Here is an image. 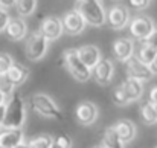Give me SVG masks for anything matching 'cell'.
Instances as JSON below:
<instances>
[{"label": "cell", "mask_w": 157, "mask_h": 148, "mask_svg": "<svg viewBox=\"0 0 157 148\" xmlns=\"http://www.w3.org/2000/svg\"><path fill=\"white\" fill-rule=\"evenodd\" d=\"M14 89H15V86H14V83L9 80V76H8L6 73H0V92H2L6 98H9V96L14 93Z\"/></svg>", "instance_id": "26"}, {"label": "cell", "mask_w": 157, "mask_h": 148, "mask_svg": "<svg viewBox=\"0 0 157 148\" xmlns=\"http://www.w3.org/2000/svg\"><path fill=\"white\" fill-rule=\"evenodd\" d=\"M125 70H127V75L128 78H134V80H139V81H150L153 78V70H151V66L144 63L142 60H139L137 55H133L130 60L125 61Z\"/></svg>", "instance_id": "7"}, {"label": "cell", "mask_w": 157, "mask_h": 148, "mask_svg": "<svg viewBox=\"0 0 157 148\" xmlns=\"http://www.w3.org/2000/svg\"><path fill=\"white\" fill-rule=\"evenodd\" d=\"M78 55L79 58L84 61V64L90 69H93L102 58H101V50L98 46L95 45H86V46H81L78 48Z\"/></svg>", "instance_id": "16"}, {"label": "cell", "mask_w": 157, "mask_h": 148, "mask_svg": "<svg viewBox=\"0 0 157 148\" xmlns=\"http://www.w3.org/2000/svg\"><path fill=\"white\" fill-rule=\"evenodd\" d=\"M0 131H2V130H0Z\"/></svg>", "instance_id": "39"}, {"label": "cell", "mask_w": 157, "mask_h": 148, "mask_svg": "<svg viewBox=\"0 0 157 148\" xmlns=\"http://www.w3.org/2000/svg\"><path fill=\"white\" fill-rule=\"evenodd\" d=\"M52 148H53V147H52Z\"/></svg>", "instance_id": "40"}, {"label": "cell", "mask_w": 157, "mask_h": 148, "mask_svg": "<svg viewBox=\"0 0 157 148\" xmlns=\"http://www.w3.org/2000/svg\"><path fill=\"white\" fill-rule=\"evenodd\" d=\"M63 26H64V32H67L69 35H78L86 29L87 21L84 20L82 14L78 9H73V11H69L64 15Z\"/></svg>", "instance_id": "9"}, {"label": "cell", "mask_w": 157, "mask_h": 148, "mask_svg": "<svg viewBox=\"0 0 157 148\" xmlns=\"http://www.w3.org/2000/svg\"><path fill=\"white\" fill-rule=\"evenodd\" d=\"M53 148H72V139L69 134L63 133L53 138Z\"/></svg>", "instance_id": "27"}, {"label": "cell", "mask_w": 157, "mask_h": 148, "mask_svg": "<svg viewBox=\"0 0 157 148\" xmlns=\"http://www.w3.org/2000/svg\"><path fill=\"white\" fill-rule=\"evenodd\" d=\"M9 21H11L9 12H8L5 8H2V6H0V32L6 31V28H8Z\"/></svg>", "instance_id": "29"}, {"label": "cell", "mask_w": 157, "mask_h": 148, "mask_svg": "<svg viewBox=\"0 0 157 148\" xmlns=\"http://www.w3.org/2000/svg\"><path fill=\"white\" fill-rule=\"evenodd\" d=\"M130 12L125 6H121V5H116V6H111L107 12V23L110 25V28L119 31V29H124L127 25H130Z\"/></svg>", "instance_id": "10"}, {"label": "cell", "mask_w": 157, "mask_h": 148, "mask_svg": "<svg viewBox=\"0 0 157 148\" xmlns=\"http://www.w3.org/2000/svg\"><path fill=\"white\" fill-rule=\"evenodd\" d=\"M128 31L131 37L144 41L156 31V28H154L153 18H150L148 15H136L134 18H131L128 25Z\"/></svg>", "instance_id": "6"}, {"label": "cell", "mask_w": 157, "mask_h": 148, "mask_svg": "<svg viewBox=\"0 0 157 148\" xmlns=\"http://www.w3.org/2000/svg\"><path fill=\"white\" fill-rule=\"evenodd\" d=\"M29 148H52L53 147V138L51 134H40L37 138H32L28 142Z\"/></svg>", "instance_id": "24"}, {"label": "cell", "mask_w": 157, "mask_h": 148, "mask_svg": "<svg viewBox=\"0 0 157 148\" xmlns=\"http://www.w3.org/2000/svg\"><path fill=\"white\" fill-rule=\"evenodd\" d=\"M93 148H104V147H102V145H101V147H93Z\"/></svg>", "instance_id": "38"}, {"label": "cell", "mask_w": 157, "mask_h": 148, "mask_svg": "<svg viewBox=\"0 0 157 148\" xmlns=\"http://www.w3.org/2000/svg\"><path fill=\"white\" fill-rule=\"evenodd\" d=\"M142 43H147V45H150V46H153V48H156L157 49V29L147 38V40H144Z\"/></svg>", "instance_id": "31"}, {"label": "cell", "mask_w": 157, "mask_h": 148, "mask_svg": "<svg viewBox=\"0 0 157 148\" xmlns=\"http://www.w3.org/2000/svg\"><path fill=\"white\" fill-rule=\"evenodd\" d=\"M15 148H29V145L23 142V144H20V145H17V147H15Z\"/></svg>", "instance_id": "37"}, {"label": "cell", "mask_w": 157, "mask_h": 148, "mask_svg": "<svg viewBox=\"0 0 157 148\" xmlns=\"http://www.w3.org/2000/svg\"><path fill=\"white\" fill-rule=\"evenodd\" d=\"M113 56L119 61H127L134 55V41L130 38H117L113 43Z\"/></svg>", "instance_id": "13"}, {"label": "cell", "mask_w": 157, "mask_h": 148, "mask_svg": "<svg viewBox=\"0 0 157 148\" xmlns=\"http://www.w3.org/2000/svg\"><path fill=\"white\" fill-rule=\"evenodd\" d=\"M12 64H14L12 56L6 52H0V73H6Z\"/></svg>", "instance_id": "28"}, {"label": "cell", "mask_w": 157, "mask_h": 148, "mask_svg": "<svg viewBox=\"0 0 157 148\" xmlns=\"http://www.w3.org/2000/svg\"><path fill=\"white\" fill-rule=\"evenodd\" d=\"M75 115H76V119H78L79 124L92 125L98 119V107L92 101H82L76 105Z\"/></svg>", "instance_id": "11"}, {"label": "cell", "mask_w": 157, "mask_h": 148, "mask_svg": "<svg viewBox=\"0 0 157 148\" xmlns=\"http://www.w3.org/2000/svg\"><path fill=\"white\" fill-rule=\"evenodd\" d=\"M76 9L82 14L84 20L90 26H102L107 20V12L99 0H78Z\"/></svg>", "instance_id": "3"}, {"label": "cell", "mask_w": 157, "mask_h": 148, "mask_svg": "<svg viewBox=\"0 0 157 148\" xmlns=\"http://www.w3.org/2000/svg\"><path fill=\"white\" fill-rule=\"evenodd\" d=\"M40 31L46 35V38L49 41H55L61 37L63 31H64V26H63V20L58 18V17H46L41 25H40Z\"/></svg>", "instance_id": "12"}, {"label": "cell", "mask_w": 157, "mask_h": 148, "mask_svg": "<svg viewBox=\"0 0 157 148\" xmlns=\"http://www.w3.org/2000/svg\"><path fill=\"white\" fill-rule=\"evenodd\" d=\"M140 118L145 124L153 125L157 122V105H154L151 101H147L140 105Z\"/></svg>", "instance_id": "21"}, {"label": "cell", "mask_w": 157, "mask_h": 148, "mask_svg": "<svg viewBox=\"0 0 157 148\" xmlns=\"http://www.w3.org/2000/svg\"><path fill=\"white\" fill-rule=\"evenodd\" d=\"M64 58V64L67 67V70L70 72V75L79 81V83H86L92 78V69L87 67L84 64V61L79 58L78 49H67L63 55Z\"/></svg>", "instance_id": "4"}, {"label": "cell", "mask_w": 157, "mask_h": 148, "mask_svg": "<svg viewBox=\"0 0 157 148\" xmlns=\"http://www.w3.org/2000/svg\"><path fill=\"white\" fill-rule=\"evenodd\" d=\"M15 9L20 14V17H29L37 9V0H17Z\"/></svg>", "instance_id": "22"}, {"label": "cell", "mask_w": 157, "mask_h": 148, "mask_svg": "<svg viewBox=\"0 0 157 148\" xmlns=\"http://www.w3.org/2000/svg\"><path fill=\"white\" fill-rule=\"evenodd\" d=\"M29 105L34 111H37L43 118L58 119V121L64 119V116H63L59 107L56 105V102L46 93H34L29 99Z\"/></svg>", "instance_id": "2"}, {"label": "cell", "mask_w": 157, "mask_h": 148, "mask_svg": "<svg viewBox=\"0 0 157 148\" xmlns=\"http://www.w3.org/2000/svg\"><path fill=\"white\" fill-rule=\"evenodd\" d=\"M111 98H113V102H114L116 105H127V104H130V98H128V95H127V92H125V89H124L122 84L117 86V87L113 90Z\"/></svg>", "instance_id": "25"}, {"label": "cell", "mask_w": 157, "mask_h": 148, "mask_svg": "<svg viewBox=\"0 0 157 148\" xmlns=\"http://www.w3.org/2000/svg\"><path fill=\"white\" fill-rule=\"evenodd\" d=\"M23 141L25 134L21 128H5L0 131V148H15Z\"/></svg>", "instance_id": "14"}, {"label": "cell", "mask_w": 157, "mask_h": 148, "mask_svg": "<svg viewBox=\"0 0 157 148\" xmlns=\"http://www.w3.org/2000/svg\"><path fill=\"white\" fill-rule=\"evenodd\" d=\"M102 147L104 148H125V142L117 136L113 127H108L102 134Z\"/></svg>", "instance_id": "20"}, {"label": "cell", "mask_w": 157, "mask_h": 148, "mask_svg": "<svg viewBox=\"0 0 157 148\" xmlns=\"http://www.w3.org/2000/svg\"><path fill=\"white\" fill-rule=\"evenodd\" d=\"M137 56H139V60H142L144 63L151 64V63L154 61V58L157 56V49L153 48V46H150V45H147V43H142V46L137 50Z\"/></svg>", "instance_id": "23"}, {"label": "cell", "mask_w": 157, "mask_h": 148, "mask_svg": "<svg viewBox=\"0 0 157 148\" xmlns=\"http://www.w3.org/2000/svg\"><path fill=\"white\" fill-rule=\"evenodd\" d=\"M6 75L9 76V80L14 83V86L17 87V86H21L26 80H28V76H29V69L28 67H25L23 64H20V63H14L12 66H11V69L6 72Z\"/></svg>", "instance_id": "19"}, {"label": "cell", "mask_w": 157, "mask_h": 148, "mask_svg": "<svg viewBox=\"0 0 157 148\" xmlns=\"http://www.w3.org/2000/svg\"><path fill=\"white\" fill-rule=\"evenodd\" d=\"M128 2H130L131 8H134L136 11H142V9L148 8L151 3V0H128Z\"/></svg>", "instance_id": "30"}, {"label": "cell", "mask_w": 157, "mask_h": 148, "mask_svg": "<svg viewBox=\"0 0 157 148\" xmlns=\"http://www.w3.org/2000/svg\"><path fill=\"white\" fill-rule=\"evenodd\" d=\"M113 76H114V64L108 58H102L92 69V78L101 86H108L111 83Z\"/></svg>", "instance_id": "8"}, {"label": "cell", "mask_w": 157, "mask_h": 148, "mask_svg": "<svg viewBox=\"0 0 157 148\" xmlns=\"http://www.w3.org/2000/svg\"><path fill=\"white\" fill-rule=\"evenodd\" d=\"M128 98H130V102L133 101H137V99L142 98L144 95V81H139V80H134V78H128L122 83Z\"/></svg>", "instance_id": "18"}, {"label": "cell", "mask_w": 157, "mask_h": 148, "mask_svg": "<svg viewBox=\"0 0 157 148\" xmlns=\"http://www.w3.org/2000/svg\"><path fill=\"white\" fill-rule=\"evenodd\" d=\"M26 122V105L18 92L12 93L6 102V115L3 121L5 128H21Z\"/></svg>", "instance_id": "1"}, {"label": "cell", "mask_w": 157, "mask_h": 148, "mask_svg": "<svg viewBox=\"0 0 157 148\" xmlns=\"http://www.w3.org/2000/svg\"><path fill=\"white\" fill-rule=\"evenodd\" d=\"M5 115H6V104H2L0 105V125L5 121Z\"/></svg>", "instance_id": "34"}, {"label": "cell", "mask_w": 157, "mask_h": 148, "mask_svg": "<svg viewBox=\"0 0 157 148\" xmlns=\"http://www.w3.org/2000/svg\"><path fill=\"white\" fill-rule=\"evenodd\" d=\"M5 99H6V96L0 92V105H2V104H5Z\"/></svg>", "instance_id": "36"}, {"label": "cell", "mask_w": 157, "mask_h": 148, "mask_svg": "<svg viewBox=\"0 0 157 148\" xmlns=\"http://www.w3.org/2000/svg\"><path fill=\"white\" fill-rule=\"evenodd\" d=\"M48 48H49V40L46 38V35L40 29H37L29 35L26 46H25V53H26L29 61L35 63V61H40L46 55Z\"/></svg>", "instance_id": "5"}, {"label": "cell", "mask_w": 157, "mask_h": 148, "mask_svg": "<svg viewBox=\"0 0 157 148\" xmlns=\"http://www.w3.org/2000/svg\"><path fill=\"white\" fill-rule=\"evenodd\" d=\"M15 2L17 0H0V6L2 8H11V6H15Z\"/></svg>", "instance_id": "33"}, {"label": "cell", "mask_w": 157, "mask_h": 148, "mask_svg": "<svg viewBox=\"0 0 157 148\" xmlns=\"http://www.w3.org/2000/svg\"><path fill=\"white\" fill-rule=\"evenodd\" d=\"M148 101H151L154 105H157V86H154L151 90H150V99Z\"/></svg>", "instance_id": "32"}, {"label": "cell", "mask_w": 157, "mask_h": 148, "mask_svg": "<svg viewBox=\"0 0 157 148\" xmlns=\"http://www.w3.org/2000/svg\"><path fill=\"white\" fill-rule=\"evenodd\" d=\"M113 128H114V131L117 133V136L125 144L131 142L136 138V134H137V128H136L134 122H131L130 119H121V121H117L113 125Z\"/></svg>", "instance_id": "17"}, {"label": "cell", "mask_w": 157, "mask_h": 148, "mask_svg": "<svg viewBox=\"0 0 157 148\" xmlns=\"http://www.w3.org/2000/svg\"><path fill=\"white\" fill-rule=\"evenodd\" d=\"M150 66H151V70H153V73H154V75H157V56L154 58V61H153Z\"/></svg>", "instance_id": "35"}, {"label": "cell", "mask_w": 157, "mask_h": 148, "mask_svg": "<svg viewBox=\"0 0 157 148\" xmlns=\"http://www.w3.org/2000/svg\"><path fill=\"white\" fill-rule=\"evenodd\" d=\"M6 37L12 41H20L26 37L28 34V25L26 21L21 18V17H15V18H11L6 31H5Z\"/></svg>", "instance_id": "15"}]
</instances>
